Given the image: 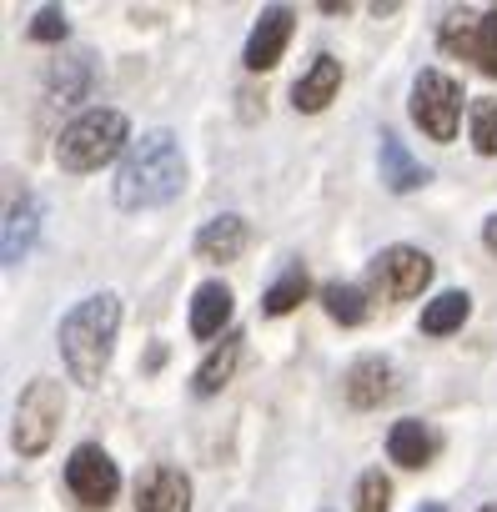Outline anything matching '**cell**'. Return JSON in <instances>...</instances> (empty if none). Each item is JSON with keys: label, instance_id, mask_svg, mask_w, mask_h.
I'll list each match as a JSON object with an SVG mask.
<instances>
[{"label": "cell", "instance_id": "cell-1", "mask_svg": "<svg viewBox=\"0 0 497 512\" xmlns=\"http://www.w3.org/2000/svg\"><path fill=\"white\" fill-rule=\"evenodd\" d=\"M186 186V161L171 131H146L126 146V161L116 171V206L121 211H151L176 201Z\"/></svg>", "mask_w": 497, "mask_h": 512}, {"label": "cell", "instance_id": "cell-2", "mask_svg": "<svg viewBox=\"0 0 497 512\" xmlns=\"http://www.w3.org/2000/svg\"><path fill=\"white\" fill-rule=\"evenodd\" d=\"M116 327H121V302L111 292L86 297L81 307L66 312V322H61V357H66V367H71V377L81 387H101V377L111 367Z\"/></svg>", "mask_w": 497, "mask_h": 512}, {"label": "cell", "instance_id": "cell-3", "mask_svg": "<svg viewBox=\"0 0 497 512\" xmlns=\"http://www.w3.org/2000/svg\"><path fill=\"white\" fill-rule=\"evenodd\" d=\"M126 141H131L126 116H121V111L96 106V111L76 116V121L61 131V141H56V161H61V171L86 176V171H101L111 156H121V146H126Z\"/></svg>", "mask_w": 497, "mask_h": 512}, {"label": "cell", "instance_id": "cell-4", "mask_svg": "<svg viewBox=\"0 0 497 512\" xmlns=\"http://www.w3.org/2000/svg\"><path fill=\"white\" fill-rule=\"evenodd\" d=\"M61 412H66V397H61V387L56 382H31L26 392H21V402H16V427H11V437H16V452L21 457H41L46 447H51V437H56V427H61Z\"/></svg>", "mask_w": 497, "mask_h": 512}, {"label": "cell", "instance_id": "cell-5", "mask_svg": "<svg viewBox=\"0 0 497 512\" xmlns=\"http://www.w3.org/2000/svg\"><path fill=\"white\" fill-rule=\"evenodd\" d=\"M457 116H462V91L452 76L442 71H422L412 81V121L432 136V141H452L457 136Z\"/></svg>", "mask_w": 497, "mask_h": 512}, {"label": "cell", "instance_id": "cell-6", "mask_svg": "<svg viewBox=\"0 0 497 512\" xmlns=\"http://www.w3.org/2000/svg\"><path fill=\"white\" fill-rule=\"evenodd\" d=\"M442 51L472 61L482 76H497V11H452L442 21Z\"/></svg>", "mask_w": 497, "mask_h": 512}, {"label": "cell", "instance_id": "cell-7", "mask_svg": "<svg viewBox=\"0 0 497 512\" xmlns=\"http://www.w3.org/2000/svg\"><path fill=\"white\" fill-rule=\"evenodd\" d=\"M427 282H432V256L417 251V246H387L377 262H372V287H377L387 302H407V297H417Z\"/></svg>", "mask_w": 497, "mask_h": 512}, {"label": "cell", "instance_id": "cell-8", "mask_svg": "<svg viewBox=\"0 0 497 512\" xmlns=\"http://www.w3.org/2000/svg\"><path fill=\"white\" fill-rule=\"evenodd\" d=\"M66 487H71L86 507H106V502L121 492V472H116V462H111L96 442H86V447H76L71 462H66Z\"/></svg>", "mask_w": 497, "mask_h": 512}, {"label": "cell", "instance_id": "cell-9", "mask_svg": "<svg viewBox=\"0 0 497 512\" xmlns=\"http://www.w3.org/2000/svg\"><path fill=\"white\" fill-rule=\"evenodd\" d=\"M292 11L287 6H267L262 11V21L252 26V41H246V71H272L277 61H282V51H287V41H292Z\"/></svg>", "mask_w": 497, "mask_h": 512}, {"label": "cell", "instance_id": "cell-10", "mask_svg": "<svg viewBox=\"0 0 497 512\" xmlns=\"http://www.w3.org/2000/svg\"><path fill=\"white\" fill-rule=\"evenodd\" d=\"M136 512H191V477L181 467H151L136 487Z\"/></svg>", "mask_w": 497, "mask_h": 512}, {"label": "cell", "instance_id": "cell-11", "mask_svg": "<svg viewBox=\"0 0 497 512\" xmlns=\"http://www.w3.org/2000/svg\"><path fill=\"white\" fill-rule=\"evenodd\" d=\"M36 226H41V201L21 191V196L6 206V236H0V256H6V267H21V256H26L31 241H36Z\"/></svg>", "mask_w": 497, "mask_h": 512}, {"label": "cell", "instance_id": "cell-12", "mask_svg": "<svg viewBox=\"0 0 497 512\" xmlns=\"http://www.w3.org/2000/svg\"><path fill=\"white\" fill-rule=\"evenodd\" d=\"M392 392H397V382H392V362H382V357H362V362L347 367V402H352V407H382Z\"/></svg>", "mask_w": 497, "mask_h": 512}, {"label": "cell", "instance_id": "cell-13", "mask_svg": "<svg viewBox=\"0 0 497 512\" xmlns=\"http://www.w3.org/2000/svg\"><path fill=\"white\" fill-rule=\"evenodd\" d=\"M246 241H252V226H246L236 211H226V216H216V221L201 226L196 251L206 256V262H236V256L246 251Z\"/></svg>", "mask_w": 497, "mask_h": 512}, {"label": "cell", "instance_id": "cell-14", "mask_svg": "<svg viewBox=\"0 0 497 512\" xmlns=\"http://www.w3.org/2000/svg\"><path fill=\"white\" fill-rule=\"evenodd\" d=\"M382 181H387V191H417V186H427L432 181V171L392 136V131H382Z\"/></svg>", "mask_w": 497, "mask_h": 512}, {"label": "cell", "instance_id": "cell-15", "mask_svg": "<svg viewBox=\"0 0 497 512\" xmlns=\"http://www.w3.org/2000/svg\"><path fill=\"white\" fill-rule=\"evenodd\" d=\"M231 322V287L226 282H201L191 297V337H221V327Z\"/></svg>", "mask_w": 497, "mask_h": 512}, {"label": "cell", "instance_id": "cell-16", "mask_svg": "<svg viewBox=\"0 0 497 512\" xmlns=\"http://www.w3.org/2000/svg\"><path fill=\"white\" fill-rule=\"evenodd\" d=\"M432 452H437V437H432L427 422H417V417L392 422V432H387V457H392V462H402V467H427Z\"/></svg>", "mask_w": 497, "mask_h": 512}, {"label": "cell", "instance_id": "cell-17", "mask_svg": "<svg viewBox=\"0 0 497 512\" xmlns=\"http://www.w3.org/2000/svg\"><path fill=\"white\" fill-rule=\"evenodd\" d=\"M337 86H342V61L337 56H317L312 71L292 86V101H297V111H322L337 96Z\"/></svg>", "mask_w": 497, "mask_h": 512}, {"label": "cell", "instance_id": "cell-18", "mask_svg": "<svg viewBox=\"0 0 497 512\" xmlns=\"http://www.w3.org/2000/svg\"><path fill=\"white\" fill-rule=\"evenodd\" d=\"M241 347H246V337L241 332H226L221 337V347L216 352H206V362L196 367V397H211V392H221L226 382H231V372H236V362H241Z\"/></svg>", "mask_w": 497, "mask_h": 512}, {"label": "cell", "instance_id": "cell-19", "mask_svg": "<svg viewBox=\"0 0 497 512\" xmlns=\"http://www.w3.org/2000/svg\"><path fill=\"white\" fill-rule=\"evenodd\" d=\"M467 312H472V297L467 292H442V297H432L422 307V332L427 337H447V332H457L467 322Z\"/></svg>", "mask_w": 497, "mask_h": 512}, {"label": "cell", "instance_id": "cell-20", "mask_svg": "<svg viewBox=\"0 0 497 512\" xmlns=\"http://www.w3.org/2000/svg\"><path fill=\"white\" fill-rule=\"evenodd\" d=\"M322 307H327V317L342 322V327H362V322H367V297H362L357 287H347V282H327V287H322Z\"/></svg>", "mask_w": 497, "mask_h": 512}, {"label": "cell", "instance_id": "cell-21", "mask_svg": "<svg viewBox=\"0 0 497 512\" xmlns=\"http://www.w3.org/2000/svg\"><path fill=\"white\" fill-rule=\"evenodd\" d=\"M302 297H307V267L297 262V267H287V272H282V282L262 297V312H267V317H287Z\"/></svg>", "mask_w": 497, "mask_h": 512}, {"label": "cell", "instance_id": "cell-22", "mask_svg": "<svg viewBox=\"0 0 497 512\" xmlns=\"http://www.w3.org/2000/svg\"><path fill=\"white\" fill-rule=\"evenodd\" d=\"M472 146L482 156H497V101H472Z\"/></svg>", "mask_w": 497, "mask_h": 512}, {"label": "cell", "instance_id": "cell-23", "mask_svg": "<svg viewBox=\"0 0 497 512\" xmlns=\"http://www.w3.org/2000/svg\"><path fill=\"white\" fill-rule=\"evenodd\" d=\"M392 507V482L382 472H362L357 482V512H387Z\"/></svg>", "mask_w": 497, "mask_h": 512}, {"label": "cell", "instance_id": "cell-24", "mask_svg": "<svg viewBox=\"0 0 497 512\" xmlns=\"http://www.w3.org/2000/svg\"><path fill=\"white\" fill-rule=\"evenodd\" d=\"M66 11L61 6H46L41 16H36V26H31V41H66Z\"/></svg>", "mask_w": 497, "mask_h": 512}, {"label": "cell", "instance_id": "cell-25", "mask_svg": "<svg viewBox=\"0 0 497 512\" xmlns=\"http://www.w3.org/2000/svg\"><path fill=\"white\" fill-rule=\"evenodd\" d=\"M86 81H91V56H76V71H71V76H56L61 101H76V96L86 91Z\"/></svg>", "mask_w": 497, "mask_h": 512}, {"label": "cell", "instance_id": "cell-26", "mask_svg": "<svg viewBox=\"0 0 497 512\" xmlns=\"http://www.w3.org/2000/svg\"><path fill=\"white\" fill-rule=\"evenodd\" d=\"M482 241H487V251L497 256V216H487V226H482Z\"/></svg>", "mask_w": 497, "mask_h": 512}, {"label": "cell", "instance_id": "cell-27", "mask_svg": "<svg viewBox=\"0 0 497 512\" xmlns=\"http://www.w3.org/2000/svg\"><path fill=\"white\" fill-rule=\"evenodd\" d=\"M417 512H447V507H437V502H427V507H417Z\"/></svg>", "mask_w": 497, "mask_h": 512}, {"label": "cell", "instance_id": "cell-28", "mask_svg": "<svg viewBox=\"0 0 497 512\" xmlns=\"http://www.w3.org/2000/svg\"><path fill=\"white\" fill-rule=\"evenodd\" d=\"M482 512H497V507H482Z\"/></svg>", "mask_w": 497, "mask_h": 512}]
</instances>
